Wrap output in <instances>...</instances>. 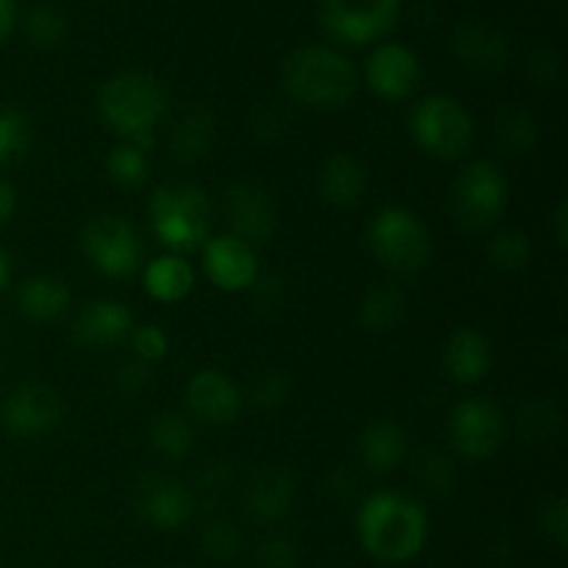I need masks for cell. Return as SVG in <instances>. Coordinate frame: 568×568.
<instances>
[{
  "instance_id": "cell-1",
  "label": "cell",
  "mask_w": 568,
  "mask_h": 568,
  "mask_svg": "<svg viewBox=\"0 0 568 568\" xmlns=\"http://www.w3.org/2000/svg\"><path fill=\"white\" fill-rule=\"evenodd\" d=\"M361 547L381 564H408L427 544V516L419 503L397 491H377L358 508Z\"/></svg>"
},
{
  "instance_id": "cell-2",
  "label": "cell",
  "mask_w": 568,
  "mask_h": 568,
  "mask_svg": "<svg viewBox=\"0 0 568 568\" xmlns=\"http://www.w3.org/2000/svg\"><path fill=\"white\" fill-rule=\"evenodd\" d=\"M281 83L294 103L308 109H338L353 100L358 72L338 50L325 44H300L283 59Z\"/></svg>"
},
{
  "instance_id": "cell-3",
  "label": "cell",
  "mask_w": 568,
  "mask_h": 568,
  "mask_svg": "<svg viewBox=\"0 0 568 568\" xmlns=\"http://www.w3.org/2000/svg\"><path fill=\"white\" fill-rule=\"evenodd\" d=\"M166 111V92L148 72H120L98 92V114L122 142L153 148V133Z\"/></svg>"
},
{
  "instance_id": "cell-4",
  "label": "cell",
  "mask_w": 568,
  "mask_h": 568,
  "mask_svg": "<svg viewBox=\"0 0 568 568\" xmlns=\"http://www.w3.org/2000/svg\"><path fill=\"white\" fill-rule=\"evenodd\" d=\"M150 225L170 253H192L209 242L211 203L192 183H164L150 197Z\"/></svg>"
},
{
  "instance_id": "cell-5",
  "label": "cell",
  "mask_w": 568,
  "mask_h": 568,
  "mask_svg": "<svg viewBox=\"0 0 568 568\" xmlns=\"http://www.w3.org/2000/svg\"><path fill=\"white\" fill-rule=\"evenodd\" d=\"M366 239L375 258L397 275H414L430 261V233L422 225L419 216L399 205L377 211L375 220L369 222Z\"/></svg>"
},
{
  "instance_id": "cell-6",
  "label": "cell",
  "mask_w": 568,
  "mask_h": 568,
  "mask_svg": "<svg viewBox=\"0 0 568 568\" xmlns=\"http://www.w3.org/2000/svg\"><path fill=\"white\" fill-rule=\"evenodd\" d=\"M410 133L427 155L442 161H458L475 142L471 116L458 100L447 94H430L410 111Z\"/></svg>"
},
{
  "instance_id": "cell-7",
  "label": "cell",
  "mask_w": 568,
  "mask_h": 568,
  "mask_svg": "<svg viewBox=\"0 0 568 568\" xmlns=\"http://www.w3.org/2000/svg\"><path fill=\"white\" fill-rule=\"evenodd\" d=\"M81 250L105 277H128L142 266L144 247L136 227L116 214H100L83 225Z\"/></svg>"
},
{
  "instance_id": "cell-8",
  "label": "cell",
  "mask_w": 568,
  "mask_h": 568,
  "mask_svg": "<svg viewBox=\"0 0 568 568\" xmlns=\"http://www.w3.org/2000/svg\"><path fill=\"white\" fill-rule=\"evenodd\" d=\"M508 205V183L491 161H471L453 186V214L464 231H486Z\"/></svg>"
},
{
  "instance_id": "cell-9",
  "label": "cell",
  "mask_w": 568,
  "mask_h": 568,
  "mask_svg": "<svg viewBox=\"0 0 568 568\" xmlns=\"http://www.w3.org/2000/svg\"><path fill=\"white\" fill-rule=\"evenodd\" d=\"M399 20V0H320V22L336 42L369 44Z\"/></svg>"
},
{
  "instance_id": "cell-10",
  "label": "cell",
  "mask_w": 568,
  "mask_h": 568,
  "mask_svg": "<svg viewBox=\"0 0 568 568\" xmlns=\"http://www.w3.org/2000/svg\"><path fill=\"white\" fill-rule=\"evenodd\" d=\"M449 442L466 460H488L499 453L505 438L503 414L486 399H464L449 414Z\"/></svg>"
},
{
  "instance_id": "cell-11",
  "label": "cell",
  "mask_w": 568,
  "mask_h": 568,
  "mask_svg": "<svg viewBox=\"0 0 568 568\" xmlns=\"http://www.w3.org/2000/svg\"><path fill=\"white\" fill-rule=\"evenodd\" d=\"M64 416V403L55 388L44 383H22L0 403V422L17 438H37L53 430Z\"/></svg>"
},
{
  "instance_id": "cell-12",
  "label": "cell",
  "mask_w": 568,
  "mask_h": 568,
  "mask_svg": "<svg viewBox=\"0 0 568 568\" xmlns=\"http://www.w3.org/2000/svg\"><path fill=\"white\" fill-rule=\"evenodd\" d=\"M133 508L155 530H181L194 510V497L183 483L164 475H144L133 483Z\"/></svg>"
},
{
  "instance_id": "cell-13",
  "label": "cell",
  "mask_w": 568,
  "mask_h": 568,
  "mask_svg": "<svg viewBox=\"0 0 568 568\" xmlns=\"http://www.w3.org/2000/svg\"><path fill=\"white\" fill-rule=\"evenodd\" d=\"M225 220L231 236L242 239L250 247L266 244L277 231L275 200L258 183H236L225 192Z\"/></svg>"
},
{
  "instance_id": "cell-14",
  "label": "cell",
  "mask_w": 568,
  "mask_h": 568,
  "mask_svg": "<svg viewBox=\"0 0 568 568\" xmlns=\"http://www.w3.org/2000/svg\"><path fill=\"white\" fill-rule=\"evenodd\" d=\"M366 87L383 100H403L419 87V55L403 42H383L369 53L364 64Z\"/></svg>"
},
{
  "instance_id": "cell-15",
  "label": "cell",
  "mask_w": 568,
  "mask_h": 568,
  "mask_svg": "<svg viewBox=\"0 0 568 568\" xmlns=\"http://www.w3.org/2000/svg\"><path fill=\"white\" fill-rule=\"evenodd\" d=\"M244 397L236 383L220 369H200L186 383V408L197 422L211 427L233 425L242 414Z\"/></svg>"
},
{
  "instance_id": "cell-16",
  "label": "cell",
  "mask_w": 568,
  "mask_h": 568,
  "mask_svg": "<svg viewBox=\"0 0 568 568\" xmlns=\"http://www.w3.org/2000/svg\"><path fill=\"white\" fill-rule=\"evenodd\" d=\"M203 270L222 292H244L258 277V258L247 242L231 233L209 236V242L203 244Z\"/></svg>"
},
{
  "instance_id": "cell-17",
  "label": "cell",
  "mask_w": 568,
  "mask_h": 568,
  "mask_svg": "<svg viewBox=\"0 0 568 568\" xmlns=\"http://www.w3.org/2000/svg\"><path fill=\"white\" fill-rule=\"evenodd\" d=\"M453 53L455 59L464 61L471 72L480 75H494L508 67L510 44L503 31L480 20L460 22L453 33Z\"/></svg>"
},
{
  "instance_id": "cell-18",
  "label": "cell",
  "mask_w": 568,
  "mask_h": 568,
  "mask_svg": "<svg viewBox=\"0 0 568 568\" xmlns=\"http://www.w3.org/2000/svg\"><path fill=\"white\" fill-rule=\"evenodd\" d=\"M294 497H297L294 477L283 466H264V469L250 477L242 505L244 514L253 521L275 525L292 510Z\"/></svg>"
},
{
  "instance_id": "cell-19",
  "label": "cell",
  "mask_w": 568,
  "mask_h": 568,
  "mask_svg": "<svg viewBox=\"0 0 568 568\" xmlns=\"http://www.w3.org/2000/svg\"><path fill=\"white\" fill-rule=\"evenodd\" d=\"M133 331V316L120 300H94L83 305L81 314L72 322V338L89 349L114 347L125 342Z\"/></svg>"
},
{
  "instance_id": "cell-20",
  "label": "cell",
  "mask_w": 568,
  "mask_h": 568,
  "mask_svg": "<svg viewBox=\"0 0 568 568\" xmlns=\"http://www.w3.org/2000/svg\"><path fill=\"white\" fill-rule=\"evenodd\" d=\"M494 349L488 338L475 327H460L447 338L444 347V369L460 386H475L491 372Z\"/></svg>"
},
{
  "instance_id": "cell-21",
  "label": "cell",
  "mask_w": 568,
  "mask_h": 568,
  "mask_svg": "<svg viewBox=\"0 0 568 568\" xmlns=\"http://www.w3.org/2000/svg\"><path fill=\"white\" fill-rule=\"evenodd\" d=\"M369 189V172L355 155L333 153L320 172V194L333 209H353Z\"/></svg>"
},
{
  "instance_id": "cell-22",
  "label": "cell",
  "mask_w": 568,
  "mask_h": 568,
  "mask_svg": "<svg viewBox=\"0 0 568 568\" xmlns=\"http://www.w3.org/2000/svg\"><path fill=\"white\" fill-rule=\"evenodd\" d=\"M355 449L366 469L375 475H388L408 455V436L394 419H377L361 430Z\"/></svg>"
},
{
  "instance_id": "cell-23",
  "label": "cell",
  "mask_w": 568,
  "mask_h": 568,
  "mask_svg": "<svg viewBox=\"0 0 568 568\" xmlns=\"http://www.w3.org/2000/svg\"><path fill=\"white\" fill-rule=\"evenodd\" d=\"M194 270L183 255H159L144 270V292L159 303H181L192 294Z\"/></svg>"
},
{
  "instance_id": "cell-24",
  "label": "cell",
  "mask_w": 568,
  "mask_h": 568,
  "mask_svg": "<svg viewBox=\"0 0 568 568\" xmlns=\"http://www.w3.org/2000/svg\"><path fill=\"white\" fill-rule=\"evenodd\" d=\"M70 288L64 281L50 275H37L28 277L26 283L17 292V305H20V314L28 316L33 322H53L70 308Z\"/></svg>"
},
{
  "instance_id": "cell-25",
  "label": "cell",
  "mask_w": 568,
  "mask_h": 568,
  "mask_svg": "<svg viewBox=\"0 0 568 568\" xmlns=\"http://www.w3.org/2000/svg\"><path fill=\"white\" fill-rule=\"evenodd\" d=\"M216 142V122L209 111H189L172 125L170 153L181 164H197Z\"/></svg>"
},
{
  "instance_id": "cell-26",
  "label": "cell",
  "mask_w": 568,
  "mask_h": 568,
  "mask_svg": "<svg viewBox=\"0 0 568 568\" xmlns=\"http://www.w3.org/2000/svg\"><path fill=\"white\" fill-rule=\"evenodd\" d=\"M405 314V297L392 283L369 288L361 300V325L372 333H386L399 325Z\"/></svg>"
},
{
  "instance_id": "cell-27",
  "label": "cell",
  "mask_w": 568,
  "mask_h": 568,
  "mask_svg": "<svg viewBox=\"0 0 568 568\" xmlns=\"http://www.w3.org/2000/svg\"><path fill=\"white\" fill-rule=\"evenodd\" d=\"M148 436L155 453L166 460H183L194 447V430L189 419L181 414H170V410L155 414Z\"/></svg>"
},
{
  "instance_id": "cell-28",
  "label": "cell",
  "mask_w": 568,
  "mask_h": 568,
  "mask_svg": "<svg viewBox=\"0 0 568 568\" xmlns=\"http://www.w3.org/2000/svg\"><path fill=\"white\" fill-rule=\"evenodd\" d=\"M538 139V122L525 105H508L497 116V144L508 155L530 153Z\"/></svg>"
},
{
  "instance_id": "cell-29",
  "label": "cell",
  "mask_w": 568,
  "mask_h": 568,
  "mask_svg": "<svg viewBox=\"0 0 568 568\" xmlns=\"http://www.w3.org/2000/svg\"><path fill=\"white\" fill-rule=\"evenodd\" d=\"M150 150L139 148L133 142H120L109 150V159H105V172H109V181L116 183L120 189H136L148 181L150 172Z\"/></svg>"
},
{
  "instance_id": "cell-30",
  "label": "cell",
  "mask_w": 568,
  "mask_h": 568,
  "mask_svg": "<svg viewBox=\"0 0 568 568\" xmlns=\"http://www.w3.org/2000/svg\"><path fill=\"white\" fill-rule=\"evenodd\" d=\"M516 425H519V436L525 442L541 444L558 436L560 425H564V414L549 399H530V403H525L519 408Z\"/></svg>"
},
{
  "instance_id": "cell-31",
  "label": "cell",
  "mask_w": 568,
  "mask_h": 568,
  "mask_svg": "<svg viewBox=\"0 0 568 568\" xmlns=\"http://www.w3.org/2000/svg\"><path fill=\"white\" fill-rule=\"evenodd\" d=\"M414 475L422 483V488L436 497H447L453 494L455 483H458V469L453 460L438 449H422L414 460Z\"/></svg>"
},
{
  "instance_id": "cell-32",
  "label": "cell",
  "mask_w": 568,
  "mask_h": 568,
  "mask_svg": "<svg viewBox=\"0 0 568 568\" xmlns=\"http://www.w3.org/2000/svg\"><path fill=\"white\" fill-rule=\"evenodd\" d=\"M31 122L20 109L3 105L0 109V166H9L14 161L26 159L31 148Z\"/></svg>"
},
{
  "instance_id": "cell-33",
  "label": "cell",
  "mask_w": 568,
  "mask_h": 568,
  "mask_svg": "<svg viewBox=\"0 0 568 568\" xmlns=\"http://www.w3.org/2000/svg\"><path fill=\"white\" fill-rule=\"evenodd\" d=\"M26 39L37 50H53L67 39V20L55 6H33L26 17Z\"/></svg>"
},
{
  "instance_id": "cell-34",
  "label": "cell",
  "mask_w": 568,
  "mask_h": 568,
  "mask_svg": "<svg viewBox=\"0 0 568 568\" xmlns=\"http://www.w3.org/2000/svg\"><path fill=\"white\" fill-rule=\"evenodd\" d=\"M488 258L497 270L503 272H519L530 264L532 244L527 233L521 231H499L497 236L488 242Z\"/></svg>"
},
{
  "instance_id": "cell-35",
  "label": "cell",
  "mask_w": 568,
  "mask_h": 568,
  "mask_svg": "<svg viewBox=\"0 0 568 568\" xmlns=\"http://www.w3.org/2000/svg\"><path fill=\"white\" fill-rule=\"evenodd\" d=\"M200 541H203L205 555L220 560V564H231V560L242 555V536H239V530L227 519L205 521Z\"/></svg>"
},
{
  "instance_id": "cell-36",
  "label": "cell",
  "mask_w": 568,
  "mask_h": 568,
  "mask_svg": "<svg viewBox=\"0 0 568 568\" xmlns=\"http://www.w3.org/2000/svg\"><path fill=\"white\" fill-rule=\"evenodd\" d=\"M131 349L142 364H159L170 353V336L159 325H139L131 331Z\"/></svg>"
},
{
  "instance_id": "cell-37",
  "label": "cell",
  "mask_w": 568,
  "mask_h": 568,
  "mask_svg": "<svg viewBox=\"0 0 568 568\" xmlns=\"http://www.w3.org/2000/svg\"><path fill=\"white\" fill-rule=\"evenodd\" d=\"M292 397V381H288L286 372L270 369L253 383V403L264 410H275L281 405H286V399Z\"/></svg>"
},
{
  "instance_id": "cell-38",
  "label": "cell",
  "mask_w": 568,
  "mask_h": 568,
  "mask_svg": "<svg viewBox=\"0 0 568 568\" xmlns=\"http://www.w3.org/2000/svg\"><path fill=\"white\" fill-rule=\"evenodd\" d=\"M527 72H530V78L541 89L555 87V83L560 81V72H564V67H560V55L549 48H538L536 53L530 55Z\"/></svg>"
},
{
  "instance_id": "cell-39",
  "label": "cell",
  "mask_w": 568,
  "mask_h": 568,
  "mask_svg": "<svg viewBox=\"0 0 568 568\" xmlns=\"http://www.w3.org/2000/svg\"><path fill=\"white\" fill-rule=\"evenodd\" d=\"M258 560L266 568H292L297 564V547L286 536H270L258 549Z\"/></svg>"
},
{
  "instance_id": "cell-40",
  "label": "cell",
  "mask_w": 568,
  "mask_h": 568,
  "mask_svg": "<svg viewBox=\"0 0 568 568\" xmlns=\"http://www.w3.org/2000/svg\"><path fill=\"white\" fill-rule=\"evenodd\" d=\"M541 530L558 544L560 549L566 547V538H568V505L564 497L552 499L541 508Z\"/></svg>"
},
{
  "instance_id": "cell-41",
  "label": "cell",
  "mask_w": 568,
  "mask_h": 568,
  "mask_svg": "<svg viewBox=\"0 0 568 568\" xmlns=\"http://www.w3.org/2000/svg\"><path fill=\"white\" fill-rule=\"evenodd\" d=\"M150 381H153V375H150V364H142V361H128V364H122L120 369H116V388H120L122 394H142L144 388L150 386Z\"/></svg>"
},
{
  "instance_id": "cell-42",
  "label": "cell",
  "mask_w": 568,
  "mask_h": 568,
  "mask_svg": "<svg viewBox=\"0 0 568 568\" xmlns=\"http://www.w3.org/2000/svg\"><path fill=\"white\" fill-rule=\"evenodd\" d=\"M250 128H253V136L258 142H277L283 136V131H286V120L275 109H261L255 111L253 125Z\"/></svg>"
},
{
  "instance_id": "cell-43",
  "label": "cell",
  "mask_w": 568,
  "mask_h": 568,
  "mask_svg": "<svg viewBox=\"0 0 568 568\" xmlns=\"http://www.w3.org/2000/svg\"><path fill=\"white\" fill-rule=\"evenodd\" d=\"M17 22V3L14 0H0V44L11 37Z\"/></svg>"
},
{
  "instance_id": "cell-44",
  "label": "cell",
  "mask_w": 568,
  "mask_h": 568,
  "mask_svg": "<svg viewBox=\"0 0 568 568\" xmlns=\"http://www.w3.org/2000/svg\"><path fill=\"white\" fill-rule=\"evenodd\" d=\"M17 211V192L6 181H0V227L14 216Z\"/></svg>"
},
{
  "instance_id": "cell-45",
  "label": "cell",
  "mask_w": 568,
  "mask_h": 568,
  "mask_svg": "<svg viewBox=\"0 0 568 568\" xmlns=\"http://www.w3.org/2000/svg\"><path fill=\"white\" fill-rule=\"evenodd\" d=\"M552 233H555V242H558L560 247H564L566 239H568V205L566 203H558V209H555Z\"/></svg>"
},
{
  "instance_id": "cell-46",
  "label": "cell",
  "mask_w": 568,
  "mask_h": 568,
  "mask_svg": "<svg viewBox=\"0 0 568 568\" xmlns=\"http://www.w3.org/2000/svg\"><path fill=\"white\" fill-rule=\"evenodd\" d=\"M6 283H9V258H6V253L0 250V292L6 288Z\"/></svg>"
}]
</instances>
